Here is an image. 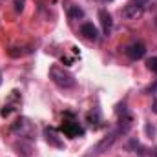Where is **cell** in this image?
Returning a JSON list of instances; mask_svg holds the SVG:
<instances>
[{
	"label": "cell",
	"instance_id": "1",
	"mask_svg": "<svg viewBox=\"0 0 157 157\" xmlns=\"http://www.w3.org/2000/svg\"><path fill=\"white\" fill-rule=\"evenodd\" d=\"M49 78L62 90H70V88L75 86V77L60 66H51L49 68Z\"/></svg>",
	"mask_w": 157,
	"mask_h": 157
},
{
	"label": "cell",
	"instance_id": "2",
	"mask_svg": "<svg viewBox=\"0 0 157 157\" xmlns=\"http://www.w3.org/2000/svg\"><path fill=\"white\" fill-rule=\"evenodd\" d=\"M121 133H126V132H124V130H122V128L119 126L117 130H113V132H112L110 135H106V137H104L102 141H99V143H97V144H95V146H93V148L90 150V154H88L86 157H97L99 154L106 152V150H108V148H110V146H112V144H113L115 141H117V137L121 135Z\"/></svg>",
	"mask_w": 157,
	"mask_h": 157
},
{
	"label": "cell",
	"instance_id": "3",
	"mask_svg": "<svg viewBox=\"0 0 157 157\" xmlns=\"http://www.w3.org/2000/svg\"><path fill=\"white\" fill-rule=\"evenodd\" d=\"M146 6H148V0H132V2H128V4L124 6L122 17L128 18V20H135V18H139V17L144 13Z\"/></svg>",
	"mask_w": 157,
	"mask_h": 157
},
{
	"label": "cell",
	"instance_id": "4",
	"mask_svg": "<svg viewBox=\"0 0 157 157\" xmlns=\"http://www.w3.org/2000/svg\"><path fill=\"white\" fill-rule=\"evenodd\" d=\"M124 53L128 55L130 60H139V59H143V57L146 55V48H144V44H141V42H132V44L126 46Z\"/></svg>",
	"mask_w": 157,
	"mask_h": 157
},
{
	"label": "cell",
	"instance_id": "5",
	"mask_svg": "<svg viewBox=\"0 0 157 157\" xmlns=\"http://www.w3.org/2000/svg\"><path fill=\"white\" fill-rule=\"evenodd\" d=\"M60 130H62L68 137H71V139H75V137H78V135H82V133H84V130L78 126V122L75 121V119H71V121H64Z\"/></svg>",
	"mask_w": 157,
	"mask_h": 157
},
{
	"label": "cell",
	"instance_id": "6",
	"mask_svg": "<svg viewBox=\"0 0 157 157\" xmlns=\"http://www.w3.org/2000/svg\"><path fill=\"white\" fill-rule=\"evenodd\" d=\"M80 35L88 40H97L99 39V31H97V28H95L91 22H84V24L80 26Z\"/></svg>",
	"mask_w": 157,
	"mask_h": 157
},
{
	"label": "cell",
	"instance_id": "7",
	"mask_svg": "<svg viewBox=\"0 0 157 157\" xmlns=\"http://www.w3.org/2000/svg\"><path fill=\"white\" fill-rule=\"evenodd\" d=\"M99 20H101V26H102V33L104 35H110L112 31V15L106 11V9H99Z\"/></svg>",
	"mask_w": 157,
	"mask_h": 157
},
{
	"label": "cell",
	"instance_id": "8",
	"mask_svg": "<svg viewBox=\"0 0 157 157\" xmlns=\"http://www.w3.org/2000/svg\"><path fill=\"white\" fill-rule=\"evenodd\" d=\"M44 135H46V141H48L51 146H55V148H64V143L59 139V133H57L55 128H46V130H44Z\"/></svg>",
	"mask_w": 157,
	"mask_h": 157
},
{
	"label": "cell",
	"instance_id": "9",
	"mask_svg": "<svg viewBox=\"0 0 157 157\" xmlns=\"http://www.w3.org/2000/svg\"><path fill=\"white\" fill-rule=\"evenodd\" d=\"M28 126H29V122H28L26 119H24V117H18V119H17V122L11 126V130H13L15 133H20V135H24V130H26Z\"/></svg>",
	"mask_w": 157,
	"mask_h": 157
},
{
	"label": "cell",
	"instance_id": "10",
	"mask_svg": "<svg viewBox=\"0 0 157 157\" xmlns=\"http://www.w3.org/2000/svg\"><path fill=\"white\" fill-rule=\"evenodd\" d=\"M88 122L91 126H99V122H102V117H101V110L99 108H93V112L88 113Z\"/></svg>",
	"mask_w": 157,
	"mask_h": 157
},
{
	"label": "cell",
	"instance_id": "11",
	"mask_svg": "<svg viewBox=\"0 0 157 157\" xmlns=\"http://www.w3.org/2000/svg\"><path fill=\"white\" fill-rule=\"evenodd\" d=\"M15 148L18 150V154H22L24 157H28V155H29V152H31V146H29V144H26V143H17V144H15Z\"/></svg>",
	"mask_w": 157,
	"mask_h": 157
},
{
	"label": "cell",
	"instance_id": "12",
	"mask_svg": "<svg viewBox=\"0 0 157 157\" xmlns=\"http://www.w3.org/2000/svg\"><path fill=\"white\" fill-rule=\"evenodd\" d=\"M82 17H84V11H82L78 6H71V7H70V18L78 20V18H82Z\"/></svg>",
	"mask_w": 157,
	"mask_h": 157
},
{
	"label": "cell",
	"instance_id": "13",
	"mask_svg": "<svg viewBox=\"0 0 157 157\" xmlns=\"http://www.w3.org/2000/svg\"><path fill=\"white\" fill-rule=\"evenodd\" d=\"M146 66H148V70H150L152 73H155V75H157V57L148 59V60H146Z\"/></svg>",
	"mask_w": 157,
	"mask_h": 157
},
{
	"label": "cell",
	"instance_id": "14",
	"mask_svg": "<svg viewBox=\"0 0 157 157\" xmlns=\"http://www.w3.org/2000/svg\"><path fill=\"white\" fill-rule=\"evenodd\" d=\"M15 9L17 11H22L24 9V0H15Z\"/></svg>",
	"mask_w": 157,
	"mask_h": 157
},
{
	"label": "cell",
	"instance_id": "15",
	"mask_svg": "<svg viewBox=\"0 0 157 157\" xmlns=\"http://www.w3.org/2000/svg\"><path fill=\"white\" fill-rule=\"evenodd\" d=\"M97 2H102V4H106V2H113V0H97Z\"/></svg>",
	"mask_w": 157,
	"mask_h": 157
},
{
	"label": "cell",
	"instance_id": "16",
	"mask_svg": "<svg viewBox=\"0 0 157 157\" xmlns=\"http://www.w3.org/2000/svg\"><path fill=\"white\" fill-rule=\"evenodd\" d=\"M154 112H155V113H157V101H155V102H154Z\"/></svg>",
	"mask_w": 157,
	"mask_h": 157
},
{
	"label": "cell",
	"instance_id": "17",
	"mask_svg": "<svg viewBox=\"0 0 157 157\" xmlns=\"http://www.w3.org/2000/svg\"><path fill=\"white\" fill-rule=\"evenodd\" d=\"M154 157H157V148H155V150H154Z\"/></svg>",
	"mask_w": 157,
	"mask_h": 157
},
{
	"label": "cell",
	"instance_id": "18",
	"mask_svg": "<svg viewBox=\"0 0 157 157\" xmlns=\"http://www.w3.org/2000/svg\"><path fill=\"white\" fill-rule=\"evenodd\" d=\"M155 26H157V17H155Z\"/></svg>",
	"mask_w": 157,
	"mask_h": 157
}]
</instances>
